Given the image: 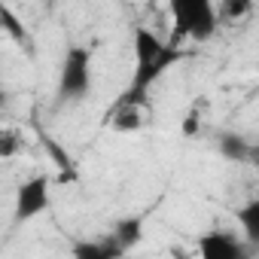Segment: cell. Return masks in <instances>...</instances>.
<instances>
[{"mask_svg": "<svg viewBox=\"0 0 259 259\" xmlns=\"http://www.w3.org/2000/svg\"><path fill=\"white\" fill-rule=\"evenodd\" d=\"M135 55H138V67H135V79L128 85V92L122 95V101L116 107H141L147 101L150 85L183 58V49H171L168 43H162L150 28H138L135 31Z\"/></svg>", "mask_w": 259, "mask_h": 259, "instance_id": "cell-1", "label": "cell"}, {"mask_svg": "<svg viewBox=\"0 0 259 259\" xmlns=\"http://www.w3.org/2000/svg\"><path fill=\"white\" fill-rule=\"evenodd\" d=\"M168 10H171V19H174L171 40H168L171 49H180V43L186 37L195 40V43H204V40L213 37V31L220 25L217 7L210 0H174Z\"/></svg>", "mask_w": 259, "mask_h": 259, "instance_id": "cell-2", "label": "cell"}, {"mask_svg": "<svg viewBox=\"0 0 259 259\" xmlns=\"http://www.w3.org/2000/svg\"><path fill=\"white\" fill-rule=\"evenodd\" d=\"M92 92V52L85 46H70L58 73V101L76 104Z\"/></svg>", "mask_w": 259, "mask_h": 259, "instance_id": "cell-3", "label": "cell"}, {"mask_svg": "<svg viewBox=\"0 0 259 259\" xmlns=\"http://www.w3.org/2000/svg\"><path fill=\"white\" fill-rule=\"evenodd\" d=\"M46 210H49V177L46 174H37V177L25 180L16 189L13 220H16V226H25V223H31L34 217H40Z\"/></svg>", "mask_w": 259, "mask_h": 259, "instance_id": "cell-4", "label": "cell"}, {"mask_svg": "<svg viewBox=\"0 0 259 259\" xmlns=\"http://www.w3.org/2000/svg\"><path fill=\"white\" fill-rule=\"evenodd\" d=\"M198 256L201 259H253L256 256V247L244 244L232 232L210 229V232H204L198 238Z\"/></svg>", "mask_w": 259, "mask_h": 259, "instance_id": "cell-5", "label": "cell"}, {"mask_svg": "<svg viewBox=\"0 0 259 259\" xmlns=\"http://www.w3.org/2000/svg\"><path fill=\"white\" fill-rule=\"evenodd\" d=\"M217 150H220L223 159L238 162V165L256 162V147H253L244 135H238V132H223V135L217 138Z\"/></svg>", "mask_w": 259, "mask_h": 259, "instance_id": "cell-6", "label": "cell"}, {"mask_svg": "<svg viewBox=\"0 0 259 259\" xmlns=\"http://www.w3.org/2000/svg\"><path fill=\"white\" fill-rule=\"evenodd\" d=\"M110 238H113V244H116L122 253L135 250V247L144 241V220H141V217H125V220H119V223L113 226Z\"/></svg>", "mask_w": 259, "mask_h": 259, "instance_id": "cell-7", "label": "cell"}, {"mask_svg": "<svg viewBox=\"0 0 259 259\" xmlns=\"http://www.w3.org/2000/svg\"><path fill=\"white\" fill-rule=\"evenodd\" d=\"M125 253L113 244V238L101 241H76L73 244V259H122Z\"/></svg>", "mask_w": 259, "mask_h": 259, "instance_id": "cell-8", "label": "cell"}, {"mask_svg": "<svg viewBox=\"0 0 259 259\" xmlns=\"http://www.w3.org/2000/svg\"><path fill=\"white\" fill-rule=\"evenodd\" d=\"M235 220H238L241 229H244V244L259 247V198H250V201L235 213Z\"/></svg>", "mask_w": 259, "mask_h": 259, "instance_id": "cell-9", "label": "cell"}, {"mask_svg": "<svg viewBox=\"0 0 259 259\" xmlns=\"http://www.w3.org/2000/svg\"><path fill=\"white\" fill-rule=\"evenodd\" d=\"M110 125L116 128V132H138V128L144 125V113H141V107H116Z\"/></svg>", "mask_w": 259, "mask_h": 259, "instance_id": "cell-10", "label": "cell"}, {"mask_svg": "<svg viewBox=\"0 0 259 259\" xmlns=\"http://www.w3.org/2000/svg\"><path fill=\"white\" fill-rule=\"evenodd\" d=\"M0 28H4L16 43H28V31H25V25H22L19 16H16L10 7H4V4H0Z\"/></svg>", "mask_w": 259, "mask_h": 259, "instance_id": "cell-11", "label": "cell"}, {"mask_svg": "<svg viewBox=\"0 0 259 259\" xmlns=\"http://www.w3.org/2000/svg\"><path fill=\"white\" fill-rule=\"evenodd\" d=\"M250 10H253L250 0H226L223 10L217 13V19H220V22H223V19H241V16H247Z\"/></svg>", "mask_w": 259, "mask_h": 259, "instance_id": "cell-12", "label": "cell"}, {"mask_svg": "<svg viewBox=\"0 0 259 259\" xmlns=\"http://www.w3.org/2000/svg\"><path fill=\"white\" fill-rule=\"evenodd\" d=\"M22 150V138L16 132H0V159H10Z\"/></svg>", "mask_w": 259, "mask_h": 259, "instance_id": "cell-13", "label": "cell"}, {"mask_svg": "<svg viewBox=\"0 0 259 259\" xmlns=\"http://www.w3.org/2000/svg\"><path fill=\"white\" fill-rule=\"evenodd\" d=\"M198 132V116L192 113V116H186V122H183V135H195Z\"/></svg>", "mask_w": 259, "mask_h": 259, "instance_id": "cell-14", "label": "cell"}, {"mask_svg": "<svg viewBox=\"0 0 259 259\" xmlns=\"http://www.w3.org/2000/svg\"><path fill=\"white\" fill-rule=\"evenodd\" d=\"M4 101H7V95H4V89H0V107H4Z\"/></svg>", "mask_w": 259, "mask_h": 259, "instance_id": "cell-15", "label": "cell"}]
</instances>
